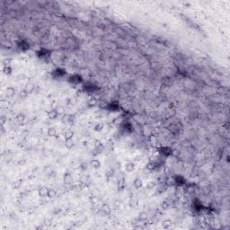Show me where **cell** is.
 <instances>
[{
  "label": "cell",
  "mask_w": 230,
  "mask_h": 230,
  "mask_svg": "<svg viewBox=\"0 0 230 230\" xmlns=\"http://www.w3.org/2000/svg\"><path fill=\"white\" fill-rule=\"evenodd\" d=\"M118 191L121 192L124 187H125V176H124V173H122L121 172L119 173L118 174Z\"/></svg>",
  "instance_id": "cell-1"
},
{
  "label": "cell",
  "mask_w": 230,
  "mask_h": 230,
  "mask_svg": "<svg viewBox=\"0 0 230 230\" xmlns=\"http://www.w3.org/2000/svg\"><path fill=\"white\" fill-rule=\"evenodd\" d=\"M158 152L160 153L161 155H163L164 156H169L172 155V151L173 149H171L170 148H167V147H161L157 149Z\"/></svg>",
  "instance_id": "cell-2"
},
{
  "label": "cell",
  "mask_w": 230,
  "mask_h": 230,
  "mask_svg": "<svg viewBox=\"0 0 230 230\" xmlns=\"http://www.w3.org/2000/svg\"><path fill=\"white\" fill-rule=\"evenodd\" d=\"M173 182L177 186H183L186 183V180L182 175H175L173 177Z\"/></svg>",
  "instance_id": "cell-3"
},
{
  "label": "cell",
  "mask_w": 230,
  "mask_h": 230,
  "mask_svg": "<svg viewBox=\"0 0 230 230\" xmlns=\"http://www.w3.org/2000/svg\"><path fill=\"white\" fill-rule=\"evenodd\" d=\"M104 151V147L101 144H97L95 146V149H94V152H93V155L94 156H97V155H100L101 153Z\"/></svg>",
  "instance_id": "cell-4"
},
{
  "label": "cell",
  "mask_w": 230,
  "mask_h": 230,
  "mask_svg": "<svg viewBox=\"0 0 230 230\" xmlns=\"http://www.w3.org/2000/svg\"><path fill=\"white\" fill-rule=\"evenodd\" d=\"M67 73H66V70L64 69H61V68H58V69H56L55 71L53 72V76L54 77H62L63 76H65Z\"/></svg>",
  "instance_id": "cell-5"
},
{
  "label": "cell",
  "mask_w": 230,
  "mask_h": 230,
  "mask_svg": "<svg viewBox=\"0 0 230 230\" xmlns=\"http://www.w3.org/2000/svg\"><path fill=\"white\" fill-rule=\"evenodd\" d=\"M48 192H49V189H48L47 187H45V186H41V187L39 188L38 193L41 197H46V196H48Z\"/></svg>",
  "instance_id": "cell-6"
},
{
  "label": "cell",
  "mask_w": 230,
  "mask_h": 230,
  "mask_svg": "<svg viewBox=\"0 0 230 230\" xmlns=\"http://www.w3.org/2000/svg\"><path fill=\"white\" fill-rule=\"evenodd\" d=\"M64 183L65 184H70L73 182V177L69 173H66L63 176Z\"/></svg>",
  "instance_id": "cell-7"
},
{
  "label": "cell",
  "mask_w": 230,
  "mask_h": 230,
  "mask_svg": "<svg viewBox=\"0 0 230 230\" xmlns=\"http://www.w3.org/2000/svg\"><path fill=\"white\" fill-rule=\"evenodd\" d=\"M69 82L70 83H76V84H80L82 82V77L79 76L78 75H74L71 77H69Z\"/></svg>",
  "instance_id": "cell-8"
},
{
  "label": "cell",
  "mask_w": 230,
  "mask_h": 230,
  "mask_svg": "<svg viewBox=\"0 0 230 230\" xmlns=\"http://www.w3.org/2000/svg\"><path fill=\"white\" fill-rule=\"evenodd\" d=\"M95 89H96V87L93 84H91V85L87 84V85H85V86H84V90L87 93H93V92H95Z\"/></svg>",
  "instance_id": "cell-9"
},
{
  "label": "cell",
  "mask_w": 230,
  "mask_h": 230,
  "mask_svg": "<svg viewBox=\"0 0 230 230\" xmlns=\"http://www.w3.org/2000/svg\"><path fill=\"white\" fill-rule=\"evenodd\" d=\"M125 170H126L127 172H129V173L133 172V171L135 170V164H133L132 162L127 163V164H125Z\"/></svg>",
  "instance_id": "cell-10"
},
{
  "label": "cell",
  "mask_w": 230,
  "mask_h": 230,
  "mask_svg": "<svg viewBox=\"0 0 230 230\" xmlns=\"http://www.w3.org/2000/svg\"><path fill=\"white\" fill-rule=\"evenodd\" d=\"M58 116H59V112L57 110H51L50 112H48V117L51 120H55Z\"/></svg>",
  "instance_id": "cell-11"
},
{
  "label": "cell",
  "mask_w": 230,
  "mask_h": 230,
  "mask_svg": "<svg viewBox=\"0 0 230 230\" xmlns=\"http://www.w3.org/2000/svg\"><path fill=\"white\" fill-rule=\"evenodd\" d=\"M106 109H108V110H111V111H117L118 109H119V105H118V104H117V103L113 102V103H111V104H107Z\"/></svg>",
  "instance_id": "cell-12"
},
{
  "label": "cell",
  "mask_w": 230,
  "mask_h": 230,
  "mask_svg": "<svg viewBox=\"0 0 230 230\" xmlns=\"http://www.w3.org/2000/svg\"><path fill=\"white\" fill-rule=\"evenodd\" d=\"M90 164H91V166L93 167V168H95V169H98V168H100V166H101V163H100V161L97 160V159L92 160L91 162H90Z\"/></svg>",
  "instance_id": "cell-13"
},
{
  "label": "cell",
  "mask_w": 230,
  "mask_h": 230,
  "mask_svg": "<svg viewBox=\"0 0 230 230\" xmlns=\"http://www.w3.org/2000/svg\"><path fill=\"white\" fill-rule=\"evenodd\" d=\"M101 210H102V212H103V213H104V215H109V214H110V211H111L109 205L104 204L103 206H102Z\"/></svg>",
  "instance_id": "cell-14"
},
{
  "label": "cell",
  "mask_w": 230,
  "mask_h": 230,
  "mask_svg": "<svg viewBox=\"0 0 230 230\" xmlns=\"http://www.w3.org/2000/svg\"><path fill=\"white\" fill-rule=\"evenodd\" d=\"M133 186L135 187L137 190L140 189L142 186H143V183H142V181L140 179H136L134 182H133Z\"/></svg>",
  "instance_id": "cell-15"
},
{
  "label": "cell",
  "mask_w": 230,
  "mask_h": 230,
  "mask_svg": "<svg viewBox=\"0 0 230 230\" xmlns=\"http://www.w3.org/2000/svg\"><path fill=\"white\" fill-rule=\"evenodd\" d=\"M73 136H74V131L71 129H67L65 134H64V138L65 139H72Z\"/></svg>",
  "instance_id": "cell-16"
},
{
  "label": "cell",
  "mask_w": 230,
  "mask_h": 230,
  "mask_svg": "<svg viewBox=\"0 0 230 230\" xmlns=\"http://www.w3.org/2000/svg\"><path fill=\"white\" fill-rule=\"evenodd\" d=\"M65 146H66V148H68V149L72 148L73 146H74V141H73V139H66V140H65Z\"/></svg>",
  "instance_id": "cell-17"
},
{
  "label": "cell",
  "mask_w": 230,
  "mask_h": 230,
  "mask_svg": "<svg viewBox=\"0 0 230 230\" xmlns=\"http://www.w3.org/2000/svg\"><path fill=\"white\" fill-rule=\"evenodd\" d=\"M22 179H19V180H16V181H15L13 183V184H12V187H13L14 189H17V188H19L20 186L22 185Z\"/></svg>",
  "instance_id": "cell-18"
},
{
  "label": "cell",
  "mask_w": 230,
  "mask_h": 230,
  "mask_svg": "<svg viewBox=\"0 0 230 230\" xmlns=\"http://www.w3.org/2000/svg\"><path fill=\"white\" fill-rule=\"evenodd\" d=\"M167 188V184L165 183H161L160 185H159V187H158L157 189V192L158 193H162V192H164L165 190H166Z\"/></svg>",
  "instance_id": "cell-19"
},
{
  "label": "cell",
  "mask_w": 230,
  "mask_h": 230,
  "mask_svg": "<svg viewBox=\"0 0 230 230\" xmlns=\"http://www.w3.org/2000/svg\"><path fill=\"white\" fill-rule=\"evenodd\" d=\"M156 163H155L154 161H152V162H149L148 164H147V168H148V170H150V171H152V170H155L156 168Z\"/></svg>",
  "instance_id": "cell-20"
},
{
  "label": "cell",
  "mask_w": 230,
  "mask_h": 230,
  "mask_svg": "<svg viewBox=\"0 0 230 230\" xmlns=\"http://www.w3.org/2000/svg\"><path fill=\"white\" fill-rule=\"evenodd\" d=\"M20 47H21V49H22V51H25L26 50H28L29 48H30V46H29L28 43H26L24 41H21V42H20Z\"/></svg>",
  "instance_id": "cell-21"
},
{
  "label": "cell",
  "mask_w": 230,
  "mask_h": 230,
  "mask_svg": "<svg viewBox=\"0 0 230 230\" xmlns=\"http://www.w3.org/2000/svg\"><path fill=\"white\" fill-rule=\"evenodd\" d=\"M15 94V90L13 87H8L7 89V96H13Z\"/></svg>",
  "instance_id": "cell-22"
},
{
  "label": "cell",
  "mask_w": 230,
  "mask_h": 230,
  "mask_svg": "<svg viewBox=\"0 0 230 230\" xmlns=\"http://www.w3.org/2000/svg\"><path fill=\"white\" fill-rule=\"evenodd\" d=\"M172 225H173V222H172L170 219L164 220V222H163V227H164V228H169V227H171Z\"/></svg>",
  "instance_id": "cell-23"
},
{
  "label": "cell",
  "mask_w": 230,
  "mask_h": 230,
  "mask_svg": "<svg viewBox=\"0 0 230 230\" xmlns=\"http://www.w3.org/2000/svg\"><path fill=\"white\" fill-rule=\"evenodd\" d=\"M57 195V192L53 189H49V192H48V197L49 198H54Z\"/></svg>",
  "instance_id": "cell-24"
},
{
  "label": "cell",
  "mask_w": 230,
  "mask_h": 230,
  "mask_svg": "<svg viewBox=\"0 0 230 230\" xmlns=\"http://www.w3.org/2000/svg\"><path fill=\"white\" fill-rule=\"evenodd\" d=\"M48 135L51 136V137L56 136L57 135V131H56V129H54V128H50V129H48Z\"/></svg>",
  "instance_id": "cell-25"
},
{
  "label": "cell",
  "mask_w": 230,
  "mask_h": 230,
  "mask_svg": "<svg viewBox=\"0 0 230 230\" xmlns=\"http://www.w3.org/2000/svg\"><path fill=\"white\" fill-rule=\"evenodd\" d=\"M4 73L7 74V75H10L12 73V68L10 66H5L4 67V69H3Z\"/></svg>",
  "instance_id": "cell-26"
},
{
  "label": "cell",
  "mask_w": 230,
  "mask_h": 230,
  "mask_svg": "<svg viewBox=\"0 0 230 230\" xmlns=\"http://www.w3.org/2000/svg\"><path fill=\"white\" fill-rule=\"evenodd\" d=\"M139 218L142 221L146 220V219L148 218V213H147V212H141L139 216Z\"/></svg>",
  "instance_id": "cell-27"
},
{
  "label": "cell",
  "mask_w": 230,
  "mask_h": 230,
  "mask_svg": "<svg viewBox=\"0 0 230 230\" xmlns=\"http://www.w3.org/2000/svg\"><path fill=\"white\" fill-rule=\"evenodd\" d=\"M103 129H104V124H102V123H98L95 126V131H102Z\"/></svg>",
  "instance_id": "cell-28"
},
{
  "label": "cell",
  "mask_w": 230,
  "mask_h": 230,
  "mask_svg": "<svg viewBox=\"0 0 230 230\" xmlns=\"http://www.w3.org/2000/svg\"><path fill=\"white\" fill-rule=\"evenodd\" d=\"M16 119H17V121H18V122H23V120H24V119H25V117H24L23 114L20 113L17 115Z\"/></svg>",
  "instance_id": "cell-29"
},
{
  "label": "cell",
  "mask_w": 230,
  "mask_h": 230,
  "mask_svg": "<svg viewBox=\"0 0 230 230\" xmlns=\"http://www.w3.org/2000/svg\"><path fill=\"white\" fill-rule=\"evenodd\" d=\"M155 186H156V183H155V182H149V183H147L146 187H147V189L150 190V189H153Z\"/></svg>",
  "instance_id": "cell-30"
},
{
  "label": "cell",
  "mask_w": 230,
  "mask_h": 230,
  "mask_svg": "<svg viewBox=\"0 0 230 230\" xmlns=\"http://www.w3.org/2000/svg\"><path fill=\"white\" fill-rule=\"evenodd\" d=\"M129 206L131 208H135L136 206H138V201L137 200H129Z\"/></svg>",
  "instance_id": "cell-31"
},
{
  "label": "cell",
  "mask_w": 230,
  "mask_h": 230,
  "mask_svg": "<svg viewBox=\"0 0 230 230\" xmlns=\"http://www.w3.org/2000/svg\"><path fill=\"white\" fill-rule=\"evenodd\" d=\"M96 103H97V100H96L95 98H92V99H90V100H89L88 104L90 105V106H93V105L96 104Z\"/></svg>",
  "instance_id": "cell-32"
},
{
  "label": "cell",
  "mask_w": 230,
  "mask_h": 230,
  "mask_svg": "<svg viewBox=\"0 0 230 230\" xmlns=\"http://www.w3.org/2000/svg\"><path fill=\"white\" fill-rule=\"evenodd\" d=\"M51 108H52V110H57L58 109V103L56 101H53L52 102V104H51Z\"/></svg>",
  "instance_id": "cell-33"
},
{
  "label": "cell",
  "mask_w": 230,
  "mask_h": 230,
  "mask_svg": "<svg viewBox=\"0 0 230 230\" xmlns=\"http://www.w3.org/2000/svg\"><path fill=\"white\" fill-rule=\"evenodd\" d=\"M168 207H169V203L167 202V200H164L163 203H162V208L165 209V208H167Z\"/></svg>",
  "instance_id": "cell-34"
},
{
  "label": "cell",
  "mask_w": 230,
  "mask_h": 230,
  "mask_svg": "<svg viewBox=\"0 0 230 230\" xmlns=\"http://www.w3.org/2000/svg\"><path fill=\"white\" fill-rule=\"evenodd\" d=\"M121 122H122V117H119V118H117V119L114 120V123L115 124H119V123Z\"/></svg>",
  "instance_id": "cell-35"
},
{
  "label": "cell",
  "mask_w": 230,
  "mask_h": 230,
  "mask_svg": "<svg viewBox=\"0 0 230 230\" xmlns=\"http://www.w3.org/2000/svg\"><path fill=\"white\" fill-rule=\"evenodd\" d=\"M79 166H80V168H81L83 171H85L87 169V164H86V163H83V164H81V165H79Z\"/></svg>",
  "instance_id": "cell-36"
},
{
  "label": "cell",
  "mask_w": 230,
  "mask_h": 230,
  "mask_svg": "<svg viewBox=\"0 0 230 230\" xmlns=\"http://www.w3.org/2000/svg\"><path fill=\"white\" fill-rule=\"evenodd\" d=\"M1 119H2V124H3V123H4V120H6V119H5V117H2Z\"/></svg>",
  "instance_id": "cell-37"
}]
</instances>
